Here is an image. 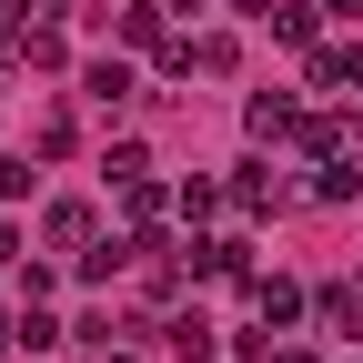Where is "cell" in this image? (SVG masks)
I'll use <instances>...</instances> for the list:
<instances>
[{"instance_id":"obj_1","label":"cell","mask_w":363,"mask_h":363,"mask_svg":"<svg viewBox=\"0 0 363 363\" xmlns=\"http://www.w3.org/2000/svg\"><path fill=\"white\" fill-rule=\"evenodd\" d=\"M252 303H262V323L283 333V323H303V283H283V272H262L252 283Z\"/></svg>"},{"instance_id":"obj_2","label":"cell","mask_w":363,"mask_h":363,"mask_svg":"<svg viewBox=\"0 0 363 363\" xmlns=\"http://www.w3.org/2000/svg\"><path fill=\"white\" fill-rule=\"evenodd\" d=\"M40 242H51V252H81V242H91V202H51Z\"/></svg>"},{"instance_id":"obj_3","label":"cell","mask_w":363,"mask_h":363,"mask_svg":"<svg viewBox=\"0 0 363 363\" xmlns=\"http://www.w3.org/2000/svg\"><path fill=\"white\" fill-rule=\"evenodd\" d=\"M293 131H303V111L283 101V91H262L252 101V142H293Z\"/></svg>"},{"instance_id":"obj_4","label":"cell","mask_w":363,"mask_h":363,"mask_svg":"<svg viewBox=\"0 0 363 363\" xmlns=\"http://www.w3.org/2000/svg\"><path fill=\"white\" fill-rule=\"evenodd\" d=\"M192 272H212V283H242L252 252H242V242H192Z\"/></svg>"},{"instance_id":"obj_5","label":"cell","mask_w":363,"mask_h":363,"mask_svg":"<svg viewBox=\"0 0 363 363\" xmlns=\"http://www.w3.org/2000/svg\"><path fill=\"white\" fill-rule=\"evenodd\" d=\"M81 91H91V111H121V101H131V71H121V61H91Z\"/></svg>"},{"instance_id":"obj_6","label":"cell","mask_w":363,"mask_h":363,"mask_svg":"<svg viewBox=\"0 0 363 363\" xmlns=\"http://www.w3.org/2000/svg\"><path fill=\"white\" fill-rule=\"evenodd\" d=\"M363 192V152L353 162H323V172H313V202H353Z\"/></svg>"},{"instance_id":"obj_7","label":"cell","mask_w":363,"mask_h":363,"mask_svg":"<svg viewBox=\"0 0 363 363\" xmlns=\"http://www.w3.org/2000/svg\"><path fill=\"white\" fill-rule=\"evenodd\" d=\"M233 202H242V212H283V202H293V192H283V182H272V172H262V162H252V172H242V182H233Z\"/></svg>"},{"instance_id":"obj_8","label":"cell","mask_w":363,"mask_h":363,"mask_svg":"<svg viewBox=\"0 0 363 363\" xmlns=\"http://www.w3.org/2000/svg\"><path fill=\"white\" fill-rule=\"evenodd\" d=\"M313 303H323L333 333H363V283H333V293H313Z\"/></svg>"},{"instance_id":"obj_9","label":"cell","mask_w":363,"mask_h":363,"mask_svg":"<svg viewBox=\"0 0 363 363\" xmlns=\"http://www.w3.org/2000/svg\"><path fill=\"white\" fill-rule=\"evenodd\" d=\"M162 343H172V353H192V363H202V353H212V323H202V313H172V323H162Z\"/></svg>"},{"instance_id":"obj_10","label":"cell","mask_w":363,"mask_h":363,"mask_svg":"<svg viewBox=\"0 0 363 363\" xmlns=\"http://www.w3.org/2000/svg\"><path fill=\"white\" fill-rule=\"evenodd\" d=\"M313 11H323V0H272V30H283V40H313Z\"/></svg>"},{"instance_id":"obj_11","label":"cell","mask_w":363,"mask_h":363,"mask_svg":"<svg viewBox=\"0 0 363 363\" xmlns=\"http://www.w3.org/2000/svg\"><path fill=\"white\" fill-rule=\"evenodd\" d=\"M11 333H21V353H51V343H61V323H51V313H21Z\"/></svg>"},{"instance_id":"obj_12","label":"cell","mask_w":363,"mask_h":363,"mask_svg":"<svg viewBox=\"0 0 363 363\" xmlns=\"http://www.w3.org/2000/svg\"><path fill=\"white\" fill-rule=\"evenodd\" d=\"M121 40H142V51H162V11L142 0V11H121Z\"/></svg>"},{"instance_id":"obj_13","label":"cell","mask_w":363,"mask_h":363,"mask_svg":"<svg viewBox=\"0 0 363 363\" xmlns=\"http://www.w3.org/2000/svg\"><path fill=\"white\" fill-rule=\"evenodd\" d=\"M0 30H30V0H0Z\"/></svg>"},{"instance_id":"obj_14","label":"cell","mask_w":363,"mask_h":363,"mask_svg":"<svg viewBox=\"0 0 363 363\" xmlns=\"http://www.w3.org/2000/svg\"><path fill=\"white\" fill-rule=\"evenodd\" d=\"M323 11H333V21H363V0H323Z\"/></svg>"},{"instance_id":"obj_15","label":"cell","mask_w":363,"mask_h":363,"mask_svg":"<svg viewBox=\"0 0 363 363\" xmlns=\"http://www.w3.org/2000/svg\"><path fill=\"white\" fill-rule=\"evenodd\" d=\"M11 252H21V242H11V222H0V262H11Z\"/></svg>"},{"instance_id":"obj_16","label":"cell","mask_w":363,"mask_h":363,"mask_svg":"<svg viewBox=\"0 0 363 363\" xmlns=\"http://www.w3.org/2000/svg\"><path fill=\"white\" fill-rule=\"evenodd\" d=\"M272 363H313V353H272Z\"/></svg>"},{"instance_id":"obj_17","label":"cell","mask_w":363,"mask_h":363,"mask_svg":"<svg viewBox=\"0 0 363 363\" xmlns=\"http://www.w3.org/2000/svg\"><path fill=\"white\" fill-rule=\"evenodd\" d=\"M111 363H131V353H111Z\"/></svg>"}]
</instances>
